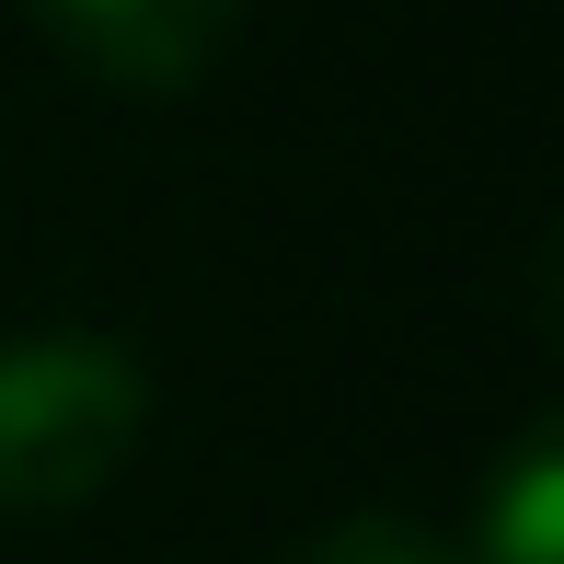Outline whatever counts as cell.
I'll return each mask as SVG.
<instances>
[{
  "label": "cell",
  "instance_id": "obj_3",
  "mask_svg": "<svg viewBox=\"0 0 564 564\" xmlns=\"http://www.w3.org/2000/svg\"><path fill=\"white\" fill-rule=\"evenodd\" d=\"M449 564H564V438L553 426H530L507 449V473L473 507V553H449Z\"/></svg>",
  "mask_w": 564,
  "mask_h": 564
},
{
  "label": "cell",
  "instance_id": "obj_2",
  "mask_svg": "<svg viewBox=\"0 0 564 564\" xmlns=\"http://www.w3.org/2000/svg\"><path fill=\"white\" fill-rule=\"evenodd\" d=\"M46 35L116 93H196L219 69L242 0H35Z\"/></svg>",
  "mask_w": 564,
  "mask_h": 564
},
{
  "label": "cell",
  "instance_id": "obj_1",
  "mask_svg": "<svg viewBox=\"0 0 564 564\" xmlns=\"http://www.w3.org/2000/svg\"><path fill=\"white\" fill-rule=\"evenodd\" d=\"M150 438V369L116 335L46 323L0 335V519H58L105 496Z\"/></svg>",
  "mask_w": 564,
  "mask_h": 564
},
{
  "label": "cell",
  "instance_id": "obj_4",
  "mask_svg": "<svg viewBox=\"0 0 564 564\" xmlns=\"http://www.w3.org/2000/svg\"><path fill=\"white\" fill-rule=\"evenodd\" d=\"M289 564H449V542L438 530H415V519H335V530H312V542H300Z\"/></svg>",
  "mask_w": 564,
  "mask_h": 564
}]
</instances>
